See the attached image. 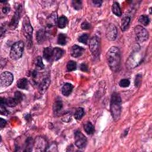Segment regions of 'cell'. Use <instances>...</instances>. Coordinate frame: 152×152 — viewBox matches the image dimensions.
<instances>
[{"label": "cell", "instance_id": "cell-36", "mask_svg": "<svg viewBox=\"0 0 152 152\" xmlns=\"http://www.w3.org/2000/svg\"><path fill=\"white\" fill-rule=\"evenodd\" d=\"M0 112H1V115H7L9 114V112L6 109L3 104H1V106H0Z\"/></svg>", "mask_w": 152, "mask_h": 152}, {"label": "cell", "instance_id": "cell-32", "mask_svg": "<svg viewBox=\"0 0 152 152\" xmlns=\"http://www.w3.org/2000/svg\"><path fill=\"white\" fill-rule=\"evenodd\" d=\"M73 6L76 10H80L82 8V1H78V0H74L72 1Z\"/></svg>", "mask_w": 152, "mask_h": 152}, {"label": "cell", "instance_id": "cell-40", "mask_svg": "<svg viewBox=\"0 0 152 152\" xmlns=\"http://www.w3.org/2000/svg\"><path fill=\"white\" fill-rule=\"evenodd\" d=\"M80 70L83 72H87L88 71V67L86 64L82 63L80 65Z\"/></svg>", "mask_w": 152, "mask_h": 152}, {"label": "cell", "instance_id": "cell-11", "mask_svg": "<svg viewBox=\"0 0 152 152\" xmlns=\"http://www.w3.org/2000/svg\"><path fill=\"white\" fill-rule=\"evenodd\" d=\"M21 11V8H19L17 10L16 12H15V14L14 15L13 17L12 18L11 21L10 23V27L11 29H15L17 27L19 23V20L20 18V15Z\"/></svg>", "mask_w": 152, "mask_h": 152}, {"label": "cell", "instance_id": "cell-18", "mask_svg": "<svg viewBox=\"0 0 152 152\" xmlns=\"http://www.w3.org/2000/svg\"><path fill=\"white\" fill-rule=\"evenodd\" d=\"M58 17L56 13L52 14L51 16L48 19V26L53 27L58 23Z\"/></svg>", "mask_w": 152, "mask_h": 152}, {"label": "cell", "instance_id": "cell-10", "mask_svg": "<svg viewBox=\"0 0 152 152\" xmlns=\"http://www.w3.org/2000/svg\"><path fill=\"white\" fill-rule=\"evenodd\" d=\"M84 51V49L83 47L75 45L72 46V48H71L70 55L74 58H78L83 55Z\"/></svg>", "mask_w": 152, "mask_h": 152}, {"label": "cell", "instance_id": "cell-30", "mask_svg": "<svg viewBox=\"0 0 152 152\" xmlns=\"http://www.w3.org/2000/svg\"><path fill=\"white\" fill-rule=\"evenodd\" d=\"M139 21L144 26L148 25L150 23V19H149V17L147 16V15H141L139 18Z\"/></svg>", "mask_w": 152, "mask_h": 152}, {"label": "cell", "instance_id": "cell-2", "mask_svg": "<svg viewBox=\"0 0 152 152\" xmlns=\"http://www.w3.org/2000/svg\"><path fill=\"white\" fill-rule=\"evenodd\" d=\"M110 107L111 115L117 121L120 118L121 112V98L119 93L114 92L112 94Z\"/></svg>", "mask_w": 152, "mask_h": 152}, {"label": "cell", "instance_id": "cell-41", "mask_svg": "<svg viewBox=\"0 0 152 152\" xmlns=\"http://www.w3.org/2000/svg\"><path fill=\"white\" fill-rule=\"evenodd\" d=\"M6 124H7L6 121H5L4 119L1 118V119H0V127H1V129H3V128H4Z\"/></svg>", "mask_w": 152, "mask_h": 152}, {"label": "cell", "instance_id": "cell-14", "mask_svg": "<svg viewBox=\"0 0 152 152\" xmlns=\"http://www.w3.org/2000/svg\"><path fill=\"white\" fill-rule=\"evenodd\" d=\"M35 146L36 151H43L45 150L44 148H47L46 143L44 139L37 137L35 142Z\"/></svg>", "mask_w": 152, "mask_h": 152}, {"label": "cell", "instance_id": "cell-29", "mask_svg": "<svg viewBox=\"0 0 152 152\" xmlns=\"http://www.w3.org/2000/svg\"><path fill=\"white\" fill-rule=\"evenodd\" d=\"M84 111L83 108H78L76 109V111L74 114V118L76 119H80L84 116Z\"/></svg>", "mask_w": 152, "mask_h": 152}, {"label": "cell", "instance_id": "cell-16", "mask_svg": "<svg viewBox=\"0 0 152 152\" xmlns=\"http://www.w3.org/2000/svg\"><path fill=\"white\" fill-rule=\"evenodd\" d=\"M73 89V86L70 83H67L63 86L62 88V93L65 96H68L72 92Z\"/></svg>", "mask_w": 152, "mask_h": 152}, {"label": "cell", "instance_id": "cell-12", "mask_svg": "<svg viewBox=\"0 0 152 152\" xmlns=\"http://www.w3.org/2000/svg\"><path fill=\"white\" fill-rule=\"evenodd\" d=\"M44 58L48 62H52L54 60L53 49L51 47L45 48L44 51Z\"/></svg>", "mask_w": 152, "mask_h": 152}, {"label": "cell", "instance_id": "cell-35", "mask_svg": "<svg viewBox=\"0 0 152 152\" xmlns=\"http://www.w3.org/2000/svg\"><path fill=\"white\" fill-rule=\"evenodd\" d=\"M141 80H142V77L140 74H138L136 76L135 80V85L136 87H139L140 86L141 83Z\"/></svg>", "mask_w": 152, "mask_h": 152}, {"label": "cell", "instance_id": "cell-8", "mask_svg": "<svg viewBox=\"0 0 152 152\" xmlns=\"http://www.w3.org/2000/svg\"><path fill=\"white\" fill-rule=\"evenodd\" d=\"M89 50L94 57H98L99 52V37L93 36L89 42Z\"/></svg>", "mask_w": 152, "mask_h": 152}, {"label": "cell", "instance_id": "cell-34", "mask_svg": "<svg viewBox=\"0 0 152 152\" xmlns=\"http://www.w3.org/2000/svg\"><path fill=\"white\" fill-rule=\"evenodd\" d=\"M32 140H31V139H27V141L26 142V149L25 151H30L32 150H31V149H32V147H33V143L32 142V141H31Z\"/></svg>", "mask_w": 152, "mask_h": 152}, {"label": "cell", "instance_id": "cell-37", "mask_svg": "<svg viewBox=\"0 0 152 152\" xmlns=\"http://www.w3.org/2000/svg\"><path fill=\"white\" fill-rule=\"evenodd\" d=\"M14 97L15 98V99H16L18 101L19 103H20L23 99V95L19 92H15V94H14Z\"/></svg>", "mask_w": 152, "mask_h": 152}, {"label": "cell", "instance_id": "cell-7", "mask_svg": "<svg viewBox=\"0 0 152 152\" xmlns=\"http://www.w3.org/2000/svg\"><path fill=\"white\" fill-rule=\"evenodd\" d=\"M14 80L13 75L9 71H5L1 74L0 83L3 87H7L10 86Z\"/></svg>", "mask_w": 152, "mask_h": 152}, {"label": "cell", "instance_id": "cell-33", "mask_svg": "<svg viewBox=\"0 0 152 152\" xmlns=\"http://www.w3.org/2000/svg\"><path fill=\"white\" fill-rule=\"evenodd\" d=\"M130 84V81L129 79H122L119 83V85L121 87H128Z\"/></svg>", "mask_w": 152, "mask_h": 152}, {"label": "cell", "instance_id": "cell-9", "mask_svg": "<svg viewBox=\"0 0 152 152\" xmlns=\"http://www.w3.org/2000/svg\"><path fill=\"white\" fill-rule=\"evenodd\" d=\"M106 35L107 38L110 41H114L117 36V29L113 24H109L107 27Z\"/></svg>", "mask_w": 152, "mask_h": 152}, {"label": "cell", "instance_id": "cell-6", "mask_svg": "<svg viewBox=\"0 0 152 152\" xmlns=\"http://www.w3.org/2000/svg\"><path fill=\"white\" fill-rule=\"evenodd\" d=\"M75 145L78 149H83L86 146L87 140L86 136L80 131H77L74 134Z\"/></svg>", "mask_w": 152, "mask_h": 152}, {"label": "cell", "instance_id": "cell-13", "mask_svg": "<svg viewBox=\"0 0 152 152\" xmlns=\"http://www.w3.org/2000/svg\"><path fill=\"white\" fill-rule=\"evenodd\" d=\"M50 84V79L48 77L44 78L42 82L39 84V91L41 93H45Z\"/></svg>", "mask_w": 152, "mask_h": 152}, {"label": "cell", "instance_id": "cell-31", "mask_svg": "<svg viewBox=\"0 0 152 152\" xmlns=\"http://www.w3.org/2000/svg\"><path fill=\"white\" fill-rule=\"evenodd\" d=\"M89 35L86 33H84L78 37V41L84 44H87L88 41H89Z\"/></svg>", "mask_w": 152, "mask_h": 152}, {"label": "cell", "instance_id": "cell-17", "mask_svg": "<svg viewBox=\"0 0 152 152\" xmlns=\"http://www.w3.org/2000/svg\"><path fill=\"white\" fill-rule=\"evenodd\" d=\"M17 87L20 89L27 90L29 89L28 80L25 78H21L17 81Z\"/></svg>", "mask_w": 152, "mask_h": 152}, {"label": "cell", "instance_id": "cell-38", "mask_svg": "<svg viewBox=\"0 0 152 152\" xmlns=\"http://www.w3.org/2000/svg\"><path fill=\"white\" fill-rule=\"evenodd\" d=\"M81 27L83 30H89V29H90L91 26L89 23H88L87 21H84L82 23Z\"/></svg>", "mask_w": 152, "mask_h": 152}, {"label": "cell", "instance_id": "cell-5", "mask_svg": "<svg viewBox=\"0 0 152 152\" xmlns=\"http://www.w3.org/2000/svg\"><path fill=\"white\" fill-rule=\"evenodd\" d=\"M23 27L25 32V36L27 39V44L31 45V37H32V33H33V27L31 26L29 19L27 17H26L23 20Z\"/></svg>", "mask_w": 152, "mask_h": 152}, {"label": "cell", "instance_id": "cell-22", "mask_svg": "<svg viewBox=\"0 0 152 152\" xmlns=\"http://www.w3.org/2000/svg\"><path fill=\"white\" fill-rule=\"evenodd\" d=\"M84 129L86 133L89 135H92L94 133V126L91 123L88 122L86 123L84 125Z\"/></svg>", "mask_w": 152, "mask_h": 152}, {"label": "cell", "instance_id": "cell-24", "mask_svg": "<svg viewBox=\"0 0 152 152\" xmlns=\"http://www.w3.org/2000/svg\"><path fill=\"white\" fill-rule=\"evenodd\" d=\"M130 17L129 16L124 17L121 20V29L123 31H125L129 26Z\"/></svg>", "mask_w": 152, "mask_h": 152}, {"label": "cell", "instance_id": "cell-1", "mask_svg": "<svg viewBox=\"0 0 152 152\" xmlns=\"http://www.w3.org/2000/svg\"><path fill=\"white\" fill-rule=\"evenodd\" d=\"M106 60L108 66L112 71H117L121 64V53L116 46H112L106 54Z\"/></svg>", "mask_w": 152, "mask_h": 152}, {"label": "cell", "instance_id": "cell-21", "mask_svg": "<svg viewBox=\"0 0 152 152\" xmlns=\"http://www.w3.org/2000/svg\"><path fill=\"white\" fill-rule=\"evenodd\" d=\"M18 103V101L15 99L14 97L13 98H9L5 99V105H7L8 106L10 107H14L16 106Z\"/></svg>", "mask_w": 152, "mask_h": 152}, {"label": "cell", "instance_id": "cell-27", "mask_svg": "<svg viewBox=\"0 0 152 152\" xmlns=\"http://www.w3.org/2000/svg\"><path fill=\"white\" fill-rule=\"evenodd\" d=\"M35 66L37 70H41L44 68V64L42 62V58L41 57H37L35 61Z\"/></svg>", "mask_w": 152, "mask_h": 152}, {"label": "cell", "instance_id": "cell-19", "mask_svg": "<svg viewBox=\"0 0 152 152\" xmlns=\"http://www.w3.org/2000/svg\"><path fill=\"white\" fill-rule=\"evenodd\" d=\"M46 39L45 32L43 30H40L37 31L36 33V41L37 43L41 44L44 42Z\"/></svg>", "mask_w": 152, "mask_h": 152}, {"label": "cell", "instance_id": "cell-42", "mask_svg": "<svg viewBox=\"0 0 152 152\" xmlns=\"http://www.w3.org/2000/svg\"><path fill=\"white\" fill-rule=\"evenodd\" d=\"M10 7H8V6H5L3 7V11L5 14H7V13H9L10 11Z\"/></svg>", "mask_w": 152, "mask_h": 152}, {"label": "cell", "instance_id": "cell-3", "mask_svg": "<svg viewBox=\"0 0 152 152\" xmlns=\"http://www.w3.org/2000/svg\"><path fill=\"white\" fill-rule=\"evenodd\" d=\"M25 44L22 41H19L15 43L11 47L10 57L13 60L20 59L23 55Z\"/></svg>", "mask_w": 152, "mask_h": 152}, {"label": "cell", "instance_id": "cell-26", "mask_svg": "<svg viewBox=\"0 0 152 152\" xmlns=\"http://www.w3.org/2000/svg\"><path fill=\"white\" fill-rule=\"evenodd\" d=\"M62 102L60 100L56 101L54 103V105L53 106V110L54 111V112L58 113L62 109Z\"/></svg>", "mask_w": 152, "mask_h": 152}, {"label": "cell", "instance_id": "cell-25", "mask_svg": "<svg viewBox=\"0 0 152 152\" xmlns=\"http://www.w3.org/2000/svg\"><path fill=\"white\" fill-rule=\"evenodd\" d=\"M67 42V36L66 35L60 33L58 36V44L60 45L64 46L66 45Z\"/></svg>", "mask_w": 152, "mask_h": 152}, {"label": "cell", "instance_id": "cell-15", "mask_svg": "<svg viewBox=\"0 0 152 152\" xmlns=\"http://www.w3.org/2000/svg\"><path fill=\"white\" fill-rule=\"evenodd\" d=\"M64 54V51L63 50L60 48H54L53 49V55H54V60L58 61L60 58H61Z\"/></svg>", "mask_w": 152, "mask_h": 152}, {"label": "cell", "instance_id": "cell-4", "mask_svg": "<svg viewBox=\"0 0 152 152\" xmlns=\"http://www.w3.org/2000/svg\"><path fill=\"white\" fill-rule=\"evenodd\" d=\"M135 35L136 41L139 43H143L146 41L149 38L147 30L143 26L138 25L135 27Z\"/></svg>", "mask_w": 152, "mask_h": 152}, {"label": "cell", "instance_id": "cell-23", "mask_svg": "<svg viewBox=\"0 0 152 152\" xmlns=\"http://www.w3.org/2000/svg\"><path fill=\"white\" fill-rule=\"evenodd\" d=\"M58 26L61 29L65 28L67 24V19L64 15H62L58 20Z\"/></svg>", "mask_w": 152, "mask_h": 152}, {"label": "cell", "instance_id": "cell-39", "mask_svg": "<svg viewBox=\"0 0 152 152\" xmlns=\"http://www.w3.org/2000/svg\"><path fill=\"white\" fill-rule=\"evenodd\" d=\"M93 4L96 6V7H100L101 5L103 3V1H101V0H93L92 1Z\"/></svg>", "mask_w": 152, "mask_h": 152}, {"label": "cell", "instance_id": "cell-28", "mask_svg": "<svg viewBox=\"0 0 152 152\" xmlns=\"http://www.w3.org/2000/svg\"><path fill=\"white\" fill-rule=\"evenodd\" d=\"M77 68L76 62L74 61H70L67 64V70L68 72L73 71Z\"/></svg>", "mask_w": 152, "mask_h": 152}, {"label": "cell", "instance_id": "cell-20", "mask_svg": "<svg viewBox=\"0 0 152 152\" xmlns=\"http://www.w3.org/2000/svg\"><path fill=\"white\" fill-rule=\"evenodd\" d=\"M112 10L113 13L116 15L117 16L119 17L122 15L121 8H120L119 4L117 2H114L113 3L112 7Z\"/></svg>", "mask_w": 152, "mask_h": 152}]
</instances>
